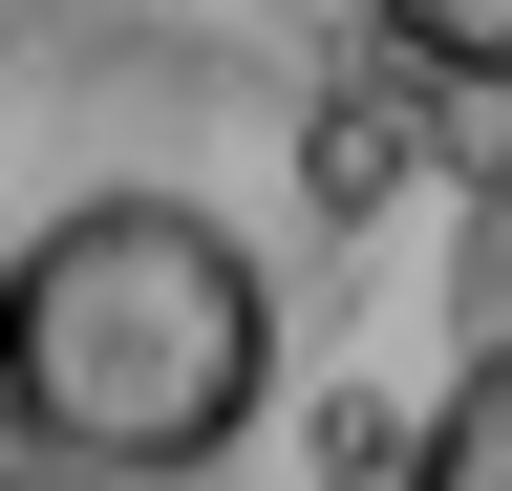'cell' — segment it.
<instances>
[{
	"instance_id": "obj_2",
	"label": "cell",
	"mask_w": 512,
	"mask_h": 491,
	"mask_svg": "<svg viewBox=\"0 0 512 491\" xmlns=\"http://www.w3.org/2000/svg\"><path fill=\"white\" fill-rule=\"evenodd\" d=\"M406 171H427V86L363 65V86L299 107V214H320V235H384V214H406Z\"/></svg>"
},
{
	"instance_id": "obj_4",
	"label": "cell",
	"mask_w": 512,
	"mask_h": 491,
	"mask_svg": "<svg viewBox=\"0 0 512 491\" xmlns=\"http://www.w3.org/2000/svg\"><path fill=\"white\" fill-rule=\"evenodd\" d=\"M406 491H512V342H470V385L427 406V449H406Z\"/></svg>"
},
{
	"instance_id": "obj_1",
	"label": "cell",
	"mask_w": 512,
	"mask_h": 491,
	"mask_svg": "<svg viewBox=\"0 0 512 491\" xmlns=\"http://www.w3.org/2000/svg\"><path fill=\"white\" fill-rule=\"evenodd\" d=\"M256 406H278V278L235 257V214L86 193V214H43L0 257V427L43 470L192 491Z\"/></svg>"
},
{
	"instance_id": "obj_5",
	"label": "cell",
	"mask_w": 512,
	"mask_h": 491,
	"mask_svg": "<svg viewBox=\"0 0 512 491\" xmlns=\"http://www.w3.org/2000/svg\"><path fill=\"white\" fill-rule=\"evenodd\" d=\"M299 449H320V491H406V449H427V427H406V406H363V385H320V427H299Z\"/></svg>"
},
{
	"instance_id": "obj_3",
	"label": "cell",
	"mask_w": 512,
	"mask_h": 491,
	"mask_svg": "<svg viewBox=\"0 0 512 491\" xmlns=\"http://www.w3.org/2000/svg\"><path fill=\"white\" fill-rule=\"evenodd\" d=\"M384 65L448 86V107H491L512 86V0H384Z\"/></svg>"
},
{
	"instance_id": "obj_6",
	"label": "cell",
	"mask_w": 512,
	"mask_h": 491,
	"mask_svg": "<svg viewBox=\"0 0 512 491\" xmlns=\"http://www.w3.org/2000/svg\"><path fill=\"white\" fill-rule=\"evenodd\" d=\"M491 214H512V150H491Z\"/></svg>"
}]
</instances>
